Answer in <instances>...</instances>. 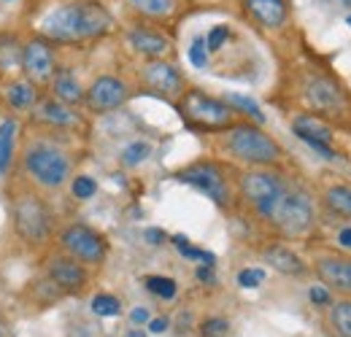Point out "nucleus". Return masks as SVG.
Listing matches in <instances>:
<instances>
[{
    "label": "nucleus",
    "instance_id": "nucleus-30",
    "mask_svg": "<svg viewBox=\"0 0 351 337\" xmlns=\"http://www.w3.org/2000/svg\"><path fill=\"white\" fill-rule=\"evenodd\" d=\"M149 154H152V146L149 143H143V140H135L130 143L125 151H122V165H141L143 160H149Z\"/></svg>",
    "mask_w": 351,
    "mask_h": 337
},
{
    "label": "nucleus",
    "instance_id": "nucleus-33",
    "mask_svg": "<svg viewBox=\"0 0 351 337\" xmlns=\"http://www.w3.org/2000/svg\"><path fill=\"white\" fill-rule=\"evenodd\" d=\"M71 192H73V197H79V200H89V197L97 192V184H95L89 175H76V178L71 181Z\"/></svg>",
    "mask_w": 351,
    "mask_h": 337
},
{
    "label": "nucleus",
    "instance_id": "nucleus-18",
    "mask_svg": "<svg viewBox=\"0 0 351 337\" xmlns=\"http://www.w3.org/2000/svg\"><path fill=\"white\" fill-rule=\"evenodd\" d=\"M246 8L254 16V22L267 30H281L289 19L287 0H246Z\"/></svg>",
    "mask_w": 351,
    "mask_h": 337
},
{
    "label": "nucleus",
    "instance_id": "nucleus-15",
    "mask_svg": "<svg viewBox=\"0 0 351 337\" xmlns=\"http://www.w3.org/2000/svg\"><path fill=\"white\" fill-rule=\"evenodd\" d=\"M30 114H33V122H36V125L51 127V129H76V127L82 125L76 108H73V105H65V103L57 100V97H44V100H38Z\"/></svg>",
    "mask_w": 351,
    "mask_h": 337
},
{
    "label": "nucleus",
    "instance_id": "nucleus-14",
    "mask_svg": "<svg viewBox=\"0 0 351 337\" xmlns=\"http://www.w3.org/2000/svg\"><path fill=\"white\" fill-rule=\"evenodd\" d=\"M143 84L149 86L152 92L162 95V97H178L186 89L184 76L178 73V68L165 62V60H152L143 68Z\"/></svg>",
    "mask_w": 351,
    "mask_h": 337
},
{
    "label": "nucleus",
    "instance_id": "nucleus-11",
    "mask_svg": "<svg viewBox=\"0 0 351 337\" xmlns=\"http://www.w3.org/2000/svg\"><path fill=\"white\" fill-rule=\"evenodd\" d=\"M178 181H184V184H189V186L206 192V195H208L217 205H221V208L230 203L227 178H224V173H221L214 162H197V165H192V168L181 170V173H178Z\"/></svg>",
    "mask_w": 351,
    "mask_h": 337
},
{
    "label": "nucleus",
    "instance_id": "nucleus-44",
    "mask_svg": "<svg viewBox=\"0 0 351 337\" xmlns=\"http://www.w3.org/2000/svg\"><path fill=\"white\" fill-rule=\"evenodd\" d=\"M130 337H146L143 332H130Z\"/></svg>",
    "mask_w": 351,
    "mask_h": 337
},
{
    "label": "nucleus",
    "instance_id": "nucleus-1",
    "mask_svg": "<svg viewBox=\"0 0 351 337\" xmlns=\"http://www.w3.org/2000/svg\"><path fill=\"white\" fill-rule=\"evenodd\" d=\"M44 38L54 43H84L111 30V14L95 0H76L51 11L44 22Z\"/></svg>",
    "mask_w": 351,
    "mask_h": 337
},
{
    "label": "nucleus",
    "instance_id": "nucleus-21",
    "mask_svg": "<svg viewBox=\"0 0 351 337\" xmlns=\"http://www.w3.org/2000/svg\"><path fill=\"white\" fill-rule=\"evenodd\" d=\"M263 259L273 270H278L281 275H303L306 273V262L292 251V249L278 246V243L276 246H267L263 251Z\"/></svg>",
    "mask_w": 351,
    "mask_h": 337
},
{
    "label": "nucleus",
    "instance_id": "nucleus-28",
    "mask_svg": "<svg viewBox=\"0 0 351 337\" xmlns=\"http://www.w3.org/2000/svg\"><path fill=\"white\" fill-rule=\"evenodd\" d=\"M224 100H227V105H230L232 111H243V114H249L252 119L265 122V114L260 111V105H257L254 100H249V97H243V95H227Z\"/></svg>",
    "mask_w": 351,
    "mask_h": 337
},
{
    "label": "nucleus",
    "instance_id": "nucleus-40",
    "mask_svg": "<svg viewBox=\"0 0 351 337\" xmlns=\"http://www.w3.org/2000/svg\"><path fill=\"white\" fill-rule=\"evenodd\" d=\"M146 240H149V243H162V240H165V232H160V229H146Z\"/></svg>",
    "mask_w": 351,
    "mask_h": 337
},
{
    "label": "nucleus",
    "instance_id": "nucleus-22",
    "mask_svg": "<svg viewBox=\"0 0 351 337\" xmlns=\"http://www.w3.org/2000/svg\"><path fill=\"white\" fill-rule=\"evenodd\" d=\"M49 84H51V95H54L57 100H62L65 105H73V108H76L79 103H84V89H82L79 79H76L73 73L57 71Z\"/></svg>",
    "mask_w": 351,
    "mask_h": 337
},
{
    "label": "nucleus",
    "instance_id": "nucleus-25",
    "mask_svg": "<svg viewBox=\"0 0 351 337\" xmlns=\"http://www.w3.org/2000/svg\"><path fill=\"white\" fill-rule=\"evenodd\" d=\"M22 62V43L16 36H0V76H5L11 68H19Z\"/></svg>",
    "mask_w": 351,
    "mask_h": 337
},
{
    "label": "nucleus",
    "instance_id": "nucleus-35",
    "mask_svg": "<svg viewBox=\"0 0 351 337\" xmlns=\"http://www.w3.org/2000/svg\"><path fill=\"white\" fill-rule=\"evenodd\" d=\"M189 60L197 65V68H203L206 62H208V46L203 38H195V43L189 46Z\"/></svg>",
    "mask_w": 351,
    "mask_h": 337
},
{
    "label": "nucleus",
    "instance_id": "nucleus-36",
    "mask_svg": "<svg viewBox=\"0 0 351 337\" xmlns=\"http://www.w3.org/2000/svg\"><path fill=\"white\" fill-rule=\"evenodd\" d=\"M227 38H230V30H227V27H214V30L208 33V38H206L208 51H217V49H221Z\"/></svg>",
    "mask_w": 351,
    "mask_h": 337
},
{
    "label": "nucleus",
    "instance_id": "nucleus-39",
    "mask_svg": "<svg viewBox=\"0 0 351 337\" xmlns=\"http://www.w3.org/2000/svg\"><path fill=\"white\" fill-rule=\"evenodd\" d=\"M168 324H171L168 319H152V321H149V332L160 335V332H165V329H168Z\"/></svg>",
    "mask_w": 351,
    "mask_h": 337
},
{
    "label": "nucleus",
    "instance_id": "nucleus-27",
    "mask_svg": "<svg viewBox=\"0 0 351 337\" xmlns=\"http://www.w3.org/2000/svg\"><path fill=\"white\" fill-rule=\"evenodd\" d=\"M143 16H168L176 8V0H128Z\"/></svg>",
    "mask_w": 351,
    "mask_h": 337
},
{
    "label": "nucleus",
    "instance_id": "nucleus-10",
    "mask_svg": "<svg viewBox=\"0 0 351 337\" xmlns=\"http://www.w3.org/2000/svg\"><path fill=\"white\" fill-rule=\"evenodd\" d=\"M128 97H130V89L119 76H97L84 92V105L92 114H111L122 108Z\"/></svg>",
    "mask_w": 351,
    "mask_h": 337
},
{
    "label": "nucleus",
    "instance_id": "nucleus-9",
    "mask_svg": "<svg viewBox=\"0 0 351 337\" xmlns=\"http://www.w3.org/2000/svg\"><path fill=\"white\" fill-rule=\"evenodd\" d=\"M19 71L25 73L27 82H33L36 86L49 84L57 73V60H54V49L51 43L44 38H30L27 43H22V62Z\"/></svg>",
    "mask_w": 351,
    "mask_h": 337
},
{
    "label": "nucleus",
    "instance_id": "nucleus-4",
    "mask_svg": "<svg viewBox=\"0 0 351 337\" xmlns=\"http://www.w3.org/2000/svg\"><path fill=\"white\" fill-rule=\"evenodd\" d=\"M257 213L265 221H270L281 235L287 238H303L313 229L316 213H313V203L306 192L298 189H281L273 200H267L265 205L257 208Z\"/></svg>",
    "mask_w": 351,
    "mask_h": 337
},
{
    "label": "nucleus",
    "instance_id": "nucleus-32",
    "mask_svg": "<svg viewBox=\"0 0 351 337\" xmlns=\"http://www.w3.org/2000/svg\"><path fill=\"white\" fill-rule=\"evenodd\" d=\"M200 335L203 337H227L230 335V321H227V319H219V316L206 319V321L200 324Z\"/></svg>",
    "mask_w": 351,
    "mask_h": 337
},
{
    "label": "nucleus",
    "instance_id": "nucleus-26",
    "mask_svg": "<svg viewBox=\"0 0 351 337\" xmlns=\"http://www.w3.org/2000/svg\"><path fill=\"white\" fill-rule=\"evenodd\" d=\"M330 327L338 337H351V302L330 305Z\"/></svg>",
    "mask_w": 351,
    "mask_h": 337
},
{
    "label": "nucleus",
    "instance_id": "nucleus-31",
    "mask_svg": "<svg viewBox=\"0 0 351 337\" xmlns=\"http://www.w3.org/2000/svg\"><path fill=\"white\" fill-rule=\"evenodd\" d=\"M92 310L97 316H119L122 313V302L114 295H97L92 299Z\"/></svg>",
    "mask_w": 351,
    "mask_h": 337
},
{
    "label": "nucleus",
    "instance_id": "nucleus-2",
    "mask_svg": "<svg viewBox=\"0 0 351 337\" xmlns=\"http://www.w3.org/2000/svg\"><path fill=\"white\" fill-rule=\"evenodd\" d=\"M22 173L36 186L54 192V189H62L71 181L73 162H71L68 151H62L57 143L44 140V138H36L22 151Z\"/></svg>",
    "mask_w": 351,
    "mask_h": 337
},
{
    "label": "nucleus",
    "instance_id": "nucleus-8",
    "mask_svg": "<svg viewBox=\"0 0 351 337\" xmlns=\"http://www.w3.org/2000/svg\"><path fill=\"white\" fill-rule=\"evenodd\" d=\"M44 278L60 295H84L89 286V270L68 253H54L44 264Z\"/></svg>",
    "mask_w": 351,
    "mask_h": 337
},
{
    "label": "nucleus",
    "instance_id": "nucleus-7",
    "mask_svg": "<svg viewBox=\"0 0 351 337\" xmlns=\"http://www.w3.org/2000/svg\"><path fill=\"white\" fill-rule=\"evenodd\" d=\"M57 243H60L62 253L73 256L84 267H100L106 262V256H108L106 238L97 229L87 227V224H68L65 229H60Z\"/></svg>",
    "mask_w": 351,
    "mask_h": 337
},
{
    "label": "nucleus",
    "instance_id": "nucleus-37",
    "mask_svg": "<svg viewBox=\"0 0 351 337\" xmlns=\"http://www.w3.org/2000/svg\"><path fill=\"white\" fill-rule=\"evenodd\" d=\"M308 297H311V302H313L316 308H327V305H332V295H330L327 286H313V289L308 292Z\"/></svg>",
    "mask_w": 351,
    "mask_h": 337
},
{
    "label": "nucleus",
    "instance_id": "nucleus-6",
    "mask_svg": "<svg viewBox=\"0 0 351 337\" xmlns=\"http://www.w3.org/2000/svg\"><path fill=\"white\" fill-rule=\"evenodd\" d=\"M178 114L189 127L206 132H217L235 125V111L227 105V100L211 97L200 89H184L178 95Z\"/></svg>",
    "mask_w": 351,
    "mask_h": 337
},
{
    "label": "nucleus",
    "instance_id": "nucleus-3",
    "mask_svg": "<svg viewBox=\"0 0 351 337\" xmlns=\"http://www.w3.org/2000/svg\"><path fill=\"white\" fill-rule=\"evenodd\" d=\"M8 203L16 238L30 249L46 246L51 238V211L44 197L30 186H16Z\"/></svg>",
    "mask_w": 351,
    "mask_h": 337
},
{
    "label": "nucleus",
    "instance_id": "nucleus-17",
    "mask_svg": "<svg viewBox=\"0 0 351 337\" xmlns=\"http://www.w3.org/2000/svg\"><path fill=\"white\" fill-rule=\"evenodd\" d=\"M292 129H295L298 138L306 140L316 154H322V157H327V160H335V151H332V129L324 125L319 116L303 114V116H298V119L292 122Z\"/></svg>",
    "mask_w": 351,
    "mask_h": 337
},
{
    "label": "nucleus",
    "instance_id": "nucleus-13",
    "mask_svg": "<svg viewBox=\"0 0 351 337\" xmlns=\"http://www.w3.org/2000/svg\"><path fill=\"white\" fill-rule=\"evenodd\" d=\"M306 100L316 114H341L343 89L330 76H313L306 84Z\"/></svg>",
    "mask_w": 351,
    "mask_h": 337
},
{
    "label": "nucleus",
    "instance_id": "nucleus-29",
    "mask_svg": "<svg viewBox=\"0 0 351 337\" xmlns=\"http://www.w3.org/2000/svg\"><path fill=\"white\" fill-rule=\"evenodd\" d=\"M146 289H149L152 295L162 297V299H173L176 281L173 278H165V275H149V278H146Z\"/></svg>",
    "mask_w": 351,
    "mask_h": 337
},
{
    "label": "nucleus",
    "instance_id": "nucleus-20",
    "mask_svg": "<svg viewBox=\"0 0 351 337\" xmlns=\"http://www.w3.org/2000/svg\"><path fill=\"white\" fill-rule=\"evenodd\" d=\"M128 41L132 43V49H135L138 54L152 57V60H160V57L168 54V49H171V41H168L162 33L149 30V27H135V30H130Z\"/></svg>",
    "mask_w": 351,
    "mask_h": 337
},
{
    "label": "nucleus",
    "instance_id": "nucleus-34",
    "mask_svg": "<svg viewBox=\"0 0 351 337\" xmlns=\"http://www.w3.org/2000/svg\"><path fill=\"white\" fill-rule=\"evenodd\" d=\"M263 281H265V273L263 270H254V267L241 270V275H238V284H241L243 289H257Z\"/></svg>",
    "mask_w": 351,
    "mask_h": 337
},
{
    "label": "nucleus",
    "instance_id": "nucleus-42",
    "mask_svg": "<svg viewBox=\"0 0 351 337\" xmlns=\"http://www.w3.org/2000/svg\"><path fill=\"white\" fill-rule=\"evenodd\" d=\"M341 243L351 249V229H343V232H341Z\"/></svg>",
    "mask_w": 351,
    "mask_h": 337
},
{
    "label": "nucleus",
    "instance_id": "nucleus-16",
    "mask_svg": "<svg viewBox=\"0 0 351 337\" xmlns=\"http://www.w3.org/2000/svg\"><path fill=\"white\" fill-rule=\"evenodd\" d=\"M316 275L322 281V286H327L330 292L351 297V256H319L316 259Z\"/></svg>",
    "mask_w": 351,
    "mask_h": 337
},
{
    "label": "nucleus",
    "instance_id": "nucleus-5",
    "mask_svg": "<svg viewBox=\"0 0 351 337\" xmlns=\"http://www.w3.org/2000/svg\"><path fill=\"white\" fill-rule=\"evenodd\" d=\"M224 149L230 157L246 162V165H254V168H270L276 162H281L284 151L281 146L257 125H235L227 127V135H224Z\"/></svg>",
    "mask_w": 351,
    "mask_h": 337
},
{
    "label": "nucleus",
    "instance_id": "nucleus-38",
    "mask_svg": "<svg viewBox=\"0 0 351 337\" xmlns=\"http://www.w3.org/2000/svg\"><path fill=\"white\" fill-rule=\"evenodd\" d=\"M130 324H135V327L149 324V310H146V308H135L130 313Z\"/></svg>",
    "mask_w": 351,
    "mask_h": 337
},
{
    "label": "nucleus",
    "instance_id": "nucleus-45",
    "mask_svg": "<svg viewBox=\"0 0 351 337\" xmlns=\"http://www.w3.org/2000/svg\"><path fill=\"white\" fill-rule=\"evenodd\" d=\"M349 25H351V16H349Z\"/></svg>",
    "mask_w": 351,
    "mask_h": 337
},
{
    "label": "nucleus",
    "instance_id": "nucleus-24",
    "mask_svg": "<svg viewBox=\"0 0 351 337\" xmlns=\"http://www.w3.org/2000/svg\"><path fill=\"white\" fill-rule=\"evenodd\" d=\"M324 205L327 211L341 216V219H351V186L349 184H335L324 192Z\"/></svg>",
    "mask_w": 351,
    "mask_h": 337
},
{
    "label": "nucleus",
    "instance_id": "nucleus-41",
    "mask_svg": "<svg viewBox=\"0 0 351 337\" xmlns=\"http://www.w3.org/2000/svg\"><path fill=\"white\" fill-rule=\"evenodd\" d=\"M0 337H11V332H8V321H5L3 313H0Z\"/></svg>",
    "mask_w": 351,
    "mask_h": 337
},
{
    "label": "nucleus",
    "instance_id": "nucleus-43",
    "mask_svg": "<svg viewBox=\"0 0 351 337\" xmlns=\"http://www.w3.org/2000/svg\"><path fill=\"white\" fill-rule=\"evenodd\" d=\"M197 275H200L203 281H211V270H206V267H200V270H197Z\"/></svg>",
    "mask_w": 351,
    "mask_h": 337
},
{
    "label": "nucleus",
    "instance_id": "nucleus-12",
    "mask_svg": "<svg viewBox=\"0 0 351 337\" xmlns=\"http://www.w3.org/2000/svg\"><path fill=\"white\" fill-rule=\"evenodd\" d=\"M238 189H241L246 203L260 208V205H265L267 200H273L284 189V181L276 173H270V170H249V173L241 175Z\"/></svg>",
    "mask_w": 351,
    "mask_h": 337
},
{
    "label": "nucleus",
    "instance_id": "nucleus-23",
    "mask_svg": "<svg viewBox=\"0 0 351 337\" xmlns=\"http://www.w3.org/2000/svg\"><path fill=\"white\" fill-rule=\"evenodd\" d=\"M16 135H19V122L5 116L0 122V178L11 173L14 157H16Z\"/></svg>",
    "mask_w": 351,
    "mask_h": 337
},
{
    "label": "nucleus",
    "instance_id": "nucleus-19",
    "mask_svg": "<svg viewBox=\"0 0 351 337\" xmlns=\"http://www.w3.org/2000/svg\"><path fill=\"white\" fill-rule=\"evenodd\" d=\"M3 100H5V105L11 111L30 114L41 97H38V86L33 84V82L19 79V82H8V84L3 86Z\"/></svg>",
    "mask_w": 351,
    "mask_h": 337
}]
</instances>
